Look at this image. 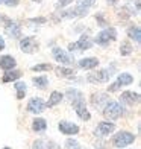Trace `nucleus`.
Wrapping results in <instances>:
<instances>
[{"mask_svg": "<svg viewBox=\"0 0 141 149\" xmlns=\"http://www.w3.org/2000/svg\"><path fill=\"white\" fill-rule=\"evenodd\" d=\"M114 146L115 148H123V146H127V145H131L135 141V135L131 134V132H127V131H120L118 134L114 135Z\"/></svg>", "mask_w": 141, "mask_h": 149, "instance_id": "4", "label": "nucleus"}, {"mask_svg": "<svg viewBox=\"0 0 141 149\" xmlns=\"http://www.w3.org/2000/svg\"><path fill=\"white\" fill-rule=\"evenodd\" d=\"M33 2H38L39 3V2H43V0H33Z\"/></svg>", "mask_w": 141, "mask_h": 149, "instance_id": "37", "label": "nucleus"}, {"mask_svg": "<svg viewBox=\"0 0 141 149\" xmlns=\"http://www.w3.org/2000/svg\"><path fill=\"white\" fill-rule=\"evenodd\" d=\"M115 40H117V31L114 29V28H108V29L102 31L100 33H97L96 43L99 46H108L109 43L115 41Z\"/></svg>", "mask_w": 141, "mask_h": 149, "instance_id": "3", "label": "nucleus"}, {"mask_svg": "<svg viewBox=\"0 0 141 149\" xmlns=\"http://www.w3.org/2000/svg\"><path fill=\"white\" fill-rule=\"evenodd\" d=\"M53 58L61 64H73V58L65 50L59 49V47H55V49H53Z\"/></svg>", "mask_w": 141, "mask_h": 149, "instance_id": "12", "label": "nucleus"}, {"mask_svg": "<svg viewBox=\"0 0 141 149\" xmlns=\"http://www.w3.org/2000/svg\"><path fill=\"white\" fill-rule=\"evenodd\" d=\"M59 131L65 135H75L79 132V126L75 125V123H70V122L67 120H62L61 123H59Z\"/></svg>", "mask_w": 141, "mask_h": 149, "instance_id": "14", "label": "nucleus"}, {"mask_svg": "<svg viewBox=\"0 0 141 149\" xmlns=\"http://www.w3.org/2000/svg\"><path fill=\"white\" fill-rule=\"evenodd\" d=\"M20 3V0H0V5H5V6H17Z\"/></svg>", "mask_w": 141, "mask_h": 149, "instance_id": "30", "label": "nucleus"}, {"mask_svg": "<svg viewBox=\"0 0 141 149\" xmlns=\"http://www.w3.org/2000/svg\"><path fill=\"white\" fill-rule=\"evenodd\" d=\"M56 73L59 74V76H62V78H73V76H75V70L65 69V67H58Z\"/></svg>", "mask_w": 141, "mask_h": 149, "instance_id": "27", "label": "nucleus"}, {"mask_svg": "<svg viewBox=\"0 0 141 149\" xmlns=\"http://www.w3.org/2000/svg\"><path fill=\"white\" fill-rule=\"evenodd\" d=\"M32 149H53V148H52V143H49L47 140H37L33 141Z\"/></svg>", "mask_w": 141, "mask_h": 149, "instance_id": "25", "label": "nucleus"}, {"mask_svg": "<svg viewBox=\"0 0 141 149\" xmlns=\"http://www.w3.org/2000/svg\"><path fill=\"white\" fill-rule=\"evenodd\" d=\"M62 93L61 91H52L50 94V97H49V102L46 104V107H49V108H53V107H56L59 102L62 100Z\"/></svg>", "mask_w": 141, "mask_h": 149, "instance_id": "20", "label": "nucleus"}, {"mask_svg": "<svg viewBox=\"0 0 141 149\" xmlns=\"http://www.w3.org/2000/svg\"><path fill=\"white\" fill-rule=\"evenodd\" d=\"M20 76H21V72H20V70H6V73L3 74L2 81L5 84H8V82H12V81H17Z\"/></svg>", "mask_w": 141, "mask_h": 149, "instance_id": "19", "label": "nucleus"}, {"mask_svg": "<svg viewBox=\"0 0 141 149\" xmlns=\"http://www.w3.org/2000/svg\"><path fill=\"white\" fill-rule=\"evenodd\" d=\"M112 74H114V67L112 69H103V70H99L96 73H90L86 76V81L91 84H105L111 79Z\"/></svg>", "mask_w": 141, "mask_h": 149, "instance_id": "2", "label": "nucleus"}, {"mask_svg": "<svg viewBox=\"0 0 141 149\" xmlns=\"http://www.w3.org/2000/svg\"><path fill=\"white\" fill-rule=\"evenodd\" d=\"M114 130H115V125L112 122H100L96 128V131H94V134L99 135V137H105V135H109Z\"/></svg>", "mask_w": 141, "mask_h": 149, "instance_id": "10", "label": "nucleus"}, {"mask_svg": "<svg viewBox=\"0 0 141 149\" xmlns=\"http://www.w3.org/2000/svg\"><path fill=\"white\" fill-rule=\"evenodd\" d=\"M73 107L76 110V114L82 119V120H90L91 119V114L90 111L86 110V105H85V100H79V102H73Z\"/></svg>", "mask_w": 141, "mask_h": 149, "instance_id": "13", "label": "nucleus"}, {"mask_svg": "<svg viewBox=\"0 0 141 149\" xmlns=\"http://www.w3.org/2000/svg\"><path fill=\"white\" fill-rule=\"evenodd\" d=\"M79 65H80V69L91 70V69H96L99 65V59L97 58H84L79 61Z\"/></svg>", "mask_w": 141, "mask_h": 149, "instance_id": "17", "label": "nucleus"}, {"mask_svg": "<svg viewBox=\"0 0 141 149\" xmlns=\"http://www.w3.org/2000/svg\"><path fill=\"white\" fill-rule=\"evenodd\" d=\"M132 46L127 43V41H124V43H122V46H120V53H122V56H127V55H131L132 53Z\"/></svg>", "mask_w": 141, "mask_h": 149, "instance_id": "28", "label": "nucleus"}, {"mask_svg": "<svg viewBox=\"0 0 141 149\" xmlns=\"http://www.w3.org/2000/svg\"><path fill=\"white\" fill-rule=\"evenodd\" d=\"M14 88L17 90V99H23L24 94H26V90H28L26 84H24V82H15Z\"/></svg>", "mask_w": 141, "mask_h": 149, "instance_id": "24", "label": "nucleus"}, {"mask_svg": "<svg viewBox=\"0 0 141 149\" xmlns=\"http://www.w3.org/2000/svg\"><path fill=\"white\" fill-rule=\"evenodd\" d=\"M46 104H44V100L43 99H39V97H33L29 100V104H28V111L29 113H33V114H39V113H43L46 110Z\"/></svg>", "mask_w": 141, "mask_h": 149, "instance_id": "9", "label": "nucleus"}, {"mask_svg": "<svg viewBox=\"0 0 141 149\" xmlns=\"http://www.w3.org/2000/svg\"><path fill=\"white\" fill-rule=\"evenodd\" d=\"M133 82V76L131 73H122L120 76L117 78V81L114 84H111L108 87V91L114 93V91H118V90H122V87H126V85H131Z\"/></svg>", "mask_w": 141, "mask_h": 149, "instance_id": "5", "label": "nucleus"}, {"mask_svg": "<svg viewBox=\"0 0 141 149\" xmlns=\"http://www.w3.org/2000/svg\"><path fill=\"white\" fill-rule=\"evenodd\" d=\"M122 102L126 105H135L140 102V94L138 93H133V91H124L122 94Z\"/></svg>", "mask_w": 141, "mask_h": 149, "instance_id": "15", "label": "nucleus"}, {"mask_svg": "<svg viewBox=\"0 0 141 149\" xmlns=\"http://www.w3.org/2000/svg\"><path fill=\"white\" fill-rule=\"evenodd\" d=\"M70 3H73V0H58V3H56V8H64V6L70 5Z\"/></svg>", "mask_w": 141, "mask_h": 149, "instance_id": "32", "label": "nucleus"}, {"mask_svg": "<svg viewBox=\"0 0 141 149\" xmlns=\"http://www.w3.org/2000/svg\"><path fill=\"white\" fill-rule=\"evenodd\" d=\"M94 5V0H79L76 8L73 9V15L75 17H84L88 14L90 8Z\"/></svg>", "mask_w": 141, "mask_h": 149, "instance_id": "7", "label": "nucleus"}, {"mask_svg": "<svg viewBox=\"0 0 141 149\" xmlns=\"http://www.w3.org/2000/svg\"><path fill=\"white\" fill-rule=\"evenodd\" d=\"M124 114V108L118 102H108L103 107V116L109 120H115Z\"/></svg>", "mask_w": 141, "mask_h": 149, "instance_id": "1", "label": "nucleus"}, {"mask_svg": "<svg viewBox=\"0 0 141 149\" xmlns=\"http://www.w3.org/2000/svg\"><path fill=\"white\" fill-rule=\"evenodd\" d=\"M91 46H93L91 38L86 37V35H82V37L79 38V41L68 44V49H70L71 52H73V50H86V49H90Z\"/></svg>", "mask_w": 141, "mask_h": 149, "instance_id": "8", "label": "nucleus"}, {"mask_svg": "<svg viewBox=\"0 0 141 149\" xmlns=\"http://www.w3.org/2000/svg\"><path fill=\"white\" fill-rule=\"evenodd\" d=\"M9 22H11V20L6 17V15H2V14H0V24H8Z\"/></svg>", "mask_w": 141, "mask_h": 149, "instance_id": "34", "label": "nucleus"}, {"mask_svg": "<svg viewBox=\"0 0 141 149\" xmlns=\"http://www.w3.org/2000/svg\"><path fill=\"white\" fill-rule=\"evenodd\" d=\"M33 84H35V87H38V88H46L47 84H49V79H47V76H37L33 78Z\"/></svg>", "mask_w": 141, "mask_h": 149, "instance_id": "26", "label": "nucleus"}, {"mask_svg": "<svg viewBox=\"0 0 141 149\" xmlns=\"http://www.w3.org/2000/svg\"><path fill=\"white\" fill-rule=\"evenodd\" d=\"M67 148L68 149H79V143L77 141H75V140H67Z\"/></svg>", "mask_w": 141, "mask_h": 149, "instance_id": "31", "label": "nucleus"}, {"mask_svg": "<svg viewBox=\"0 0 141 149\" xmlns=\"http://www.w3.org/2000/svg\"><path fill=\"white\" fill-rule=\"evenodd\" d=\"M108 3H109V5H115L117 0H108Z\"/></svg>", "mask_w": 141, "mask_h": 149, "instance_id": "36", "label": "nucleus"}, {"mask_svg": "<svg viewBox=\"0 0 141 149\" xmlns=\"http://www.w3.org/2000/svg\"><path fill=\"white\" fill-rule=\"evenodd\" d=\"M15 64H17L15 59L9 55H5V56L0 58V67H2L3 70H12L15 67Z\"/></svg>", "mask_w": 141, "mask_h": 149, "instance_id": "18", "label": "nucleus"}, {"mask_svg": "<svg viewBox=\"0 0 141 149\" xmlns=\"http://www.w3.org/2000/svg\"><path fill=\"white\" fill-rule=\"evenodd\" d=\"M46 128H47V122L44 119H35L33 120V123H32V130L33 131L43 132V131H46Z\"/></svg>", "mask_w": 141, "mask_h": 149, "instance_id": "22", "label": "nucleus"}, {"mask_svg": "<svg viewBox=\"0 0 141 149\" xmlns=\"http://www.w3.org/2000/svg\"><path fill=\"white\" fill-rule=\"evenodd\" d=\"M29 22H30V23H41V24H44L47 20H46L44 17H39V18H30Z\"/></svg>", "mask_w": 141, "mask_h": 149, "instance_id": "33", "label": "nucleus"}, {"mask_svg": "<svg viewBox=\"0 0 141 149\" xmlns=\"http://www.w3.org/2000/svg\"><path fill=\"white\" fill-rule=\"evenodd\" d=\"M67 97L70 99V102H79V100H84V94L82 91H79L76 88H68L67 90Z\"/></svg>", "mask_w": 141, "mask_h": 149, "instance_id": "21", "label": "nucleus"}, {"mask_svg": "<svg viewBox=\"0 0 141 149\" xmlns=\"http://www.w3.org/2000/svg\"><path fill=\"white\" fill-rule=\"evenodd\" d=\"M5 49V40L2 38V37H0V52H2Z\"/></svg>", "mask_w": 141, "mask_h": 149, "instance_id": "35", "label": "nucleus"}, {"mask_svg": "<svg viewBox=\"0 0 141 149\" xmlns=\"http://www.w3.org/2000/svg\"><path fill=\"white\" fill-rule=\"evenodd\" d=\"M127 35H129L132 40H135L137 43L141 41V31H140V26H132V28H129V31H127Z\"/></svg>", "mask_w": 141, "mask_h": 149, "instance_id": "23", "label": "nucleus"}, {"mask_svg": "<svg viewBox=\"0 0 141 149\" xmlns=\"http://www.w3.org/2000/svg\"><path fill=\"white\" fill-rule=\"evenodd\" d=\"M38 41L33 37H24L21 41H20V49H21L24 53H35L38 50Z\"/></svg>", "mask_w": 141, "mask_h": 149, "instance_id": "6", "label": "nucleus"}, {"mask_svg": "<svg viewBox=\"0 0 141 149\" xmlns=\"http://www.w3.org/2000/svg\"><path fill=\"white\" fill-rule=\"evenodd\" d=\"M91 102H93V105H94V107H100V108H103L106 104L109 102V99H108V96H106L105 93H97V94H93Z\"/></svg>", "mask_w": 141, "mask_h": 149, "instance_id": "16", "label": "nucleus"}, {"mask_svg": "<svg viewBox=\"0 0 141 149\" xmlns=\"http://www.w3.org/2000/svg\"><path fill=\"white\" fill-rule=\"evenodd\" d=\"M32 70L33 72H49V70H52V65L49 63L47 64H37L32 67Z\"/></svg>", "mask_w": 141, "mask_h": 149, "instance_id": "29", "label": "nucleus"}, {"mask_svg": "<svg viewBox=\"0 0 141 149\" xmlns=\"http://www.w3.org/2000/svg\"><path fill=\"white\" fill-rule=\"evenodd\" d=\"M3 149H11V148H3Z\"/></svg>", "mask_w": 141, "mask_h": 149, "instance_id": "38", "label": "nucleus"}, {"mask_svg": "<svg viewBox=\"0 0 141 149\" xmlns=\"http://www.w3.org/2000/svg\"><path fill=\"white\" fill-rule=\"evenodd\" d=\"M5 32L11 38H20L21 37V26L15 22H9L8 24H5Z\"/></svg>", "mask_w": 141, "mask_h": 149, "instance_id": "11", "label": "nucleus"}]
</instances>
